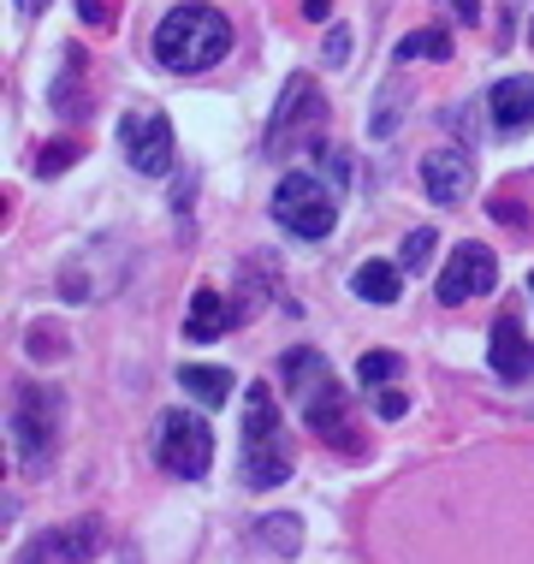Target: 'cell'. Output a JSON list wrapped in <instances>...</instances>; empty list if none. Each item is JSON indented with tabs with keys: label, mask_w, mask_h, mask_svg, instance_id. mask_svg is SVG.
<instances>
[{
	"label": "cell",
	"mask_w": 534,
	"mask_h": 564,
	"mask_svg": "<svg viewBox=\"0 0 534 564\" xmlns=\"http://www.w3.org/2000/svg\"><path fill=\"white\" fill-rule=\"evenodd\" d=\"M528 292H534V273H528Z\"/></svg>",
	"instance_id": "cell-29"
},
{
	"label": "cell",
	"mask_w": 534,
	"mask_h": 564,
	"mask_svg": "<svg viewBox=\"0 0 534 564\" xmlns=\"http://www.w3.org/2000/svg\"><path fill=\"white\" fill-rule=\"evenodd\" d=\"M178 387H185L196 404H226L238 380L226 375V369H208V362H185V369H178Z\"/></svg>",
	"instance_id": "cell-16"
},
{
	"label": "cell",
	"mask_w": 534,
	"mask_h": 564,
	"mask_svg": "<svg viewBox=\"0 0 534 564\" xmlns=\"http://www.w3.org/2000/svg\"><path fill=\"white\" fill-rule=\"evenodd\" d=\"M96 553H101V523H96V517H84V523L42 529V535L19 553V564H84Z\"/></svg>",
	"instance_id": "cell-11"
},
{
	"label": "cell",
	"mask_w": 534,
	"mask_h": 564,
	"mask_svg": "<svg viewBox=\"0 0 534 564\" xmlns=\"http://www.w3.org/2000/svg\"><path fill=\"white\" fill-rule=\"evenodd\" d=\"M149 54L161 59L166 72H208V66H220L226 54H232V24L220 19L214 7H173V12H161L155 19V36H149Z\"/></svg>",
	"instance_id": "cell-2"
},
{
	"label": "cell",
	"mask_w": 534,
	"mask_h": 564,
	"mask_svg": "<svg viewBox=\"0 0 534 564\" xmlns=\"http://www.w3.org/2000/svg\"><path fill=\"white\" fill-rule=\"evenodd\" d=\"M374 410H380L386 422H399L404 410H410V399H404V392H374Z\"/></svg>",
	"instance_id": "cell-23"
},
{
	"label": "cell",
	"mask_w": 534,
	"mask_h": 564,
	"mask_svg": "<svg viewBox=\"0 0 534 564\" xmlns=\"http://www.w3.org/2000/svg\"><path fill=\"white\" fill-rule=\"evenodd\" d=\"M487 362H493L499 380H528V375H534V339L523 333V322H516V315H499V322H493Z\"/></svg>",
	"instance_id": "cell-13"
},
{
	"label": "cell",
	"mask_w": 534,
	"mask_h": 564,
	"mask_svg": "<svg viewBox=\"0 0 534 564\" xmlns=\"http://www.w3.org/2000/svg\"><path fill=\"white\" fill-rule=\"evenodd\" d=\"M280 380H285V392L297 399L303 422H309V434H320L327 446H339V452H357L350 399H345L339 380H333V369H327V357H320V350H285Z\"/></svg>",
	"instance_id": "cell-1"
},
{
	"label": "cell",
	"mask_w": 534,
	"mask_h": 564,
	"mask_svg": "<svg viewBox=\"0 0 534 564\" xmlns=\"http://www.w3.org/2000/svg\"><path fill=\"white\" fill-rule=\"evenodd\" d=\"M238 322V310L226 303L214 285H196V297H190V315H185V339L190 345H208V339H220L226 327Z\"/></svg>",
	"instance_id": "cell-14"
},
{
	"label": "cell",
	"mask_w": 534,
	"mask_h": 564,
	"mask_svg": "<svg viewBox=\"0 0 534 564\" xmlns=\"http://www.w3.org/2000/svg\"><path fill=\"white\" fill-rule=\"evenodd\" d=\"M72 155H78L72 143H48V155H42V173H59V166H66Z\"/></svg>",
	"instance_id": "cell-25"
},
{
	"label": "cell",
	"mask_w": 534,
	"mask_h": 564,
	"mask_svg": "<svg viewBox=\"0 0 534 564\" xmlns=\"http://www.w3.org/2000/svg\"><path fill=\"white\" fill-rule=\"evenodd\" d=\"M42 7H48V0H19V12H42Z\"/></svg>",
	"instance_id": "cell-28"
},
{
	"label": "cell",
	"mask_w": 534,
	"mask_h": 564,
	"mask_svg": "<svg viewBox=\"0 0 534 564\" xmlns=\"http://www.w3.org/2000/svg\"><path fill=\"white\" fill-rule=\"evenodd\" d=\"M273 220L303 243H320L339 226V191L320 185L315 173H285L280 191H273Z\"/></svg>",
	"instance_id": "cell-4"
},
{
	"label": "cell",
	"mask_w": 534,
	"mask_h": 564,
	"mask_svg": "<svg viewBox=\"0 0 534 564\" xmlns=\"http://www.w3.org/2000/svg\"><path fill=\"white\" fill-rule=\"evenodd\" d=\"M320 59H327L333 72L350 66V30H345V24H333V30H327V42H320Z\"/></svg>",
	"instance_id": "cell-21"
},
{
	"label": "cell",
	"mask_w": 534,
	"mask_h": 564,
	"mask_svg": "<svg viewBox=\"0 0 534 564\" xmlns=\"http://www.w3.org/2000/svg\"><path fill=\"white\" fill-rule=\"evenodd\" d=\"M422 191H427V203H439V208L464 203V196L476 191V155H469L464 143L427 149V161H422Z\"/></svg>",
	"instance_id": "cell-9"
},
{
	"label": "cell",
	"mask_w": 534,
	"mask_h": 564,
	"mask_svg": "<svg viewBox=\"0 0 534 564\" xmlns=\"http://www.w3.org/2000/svg\"><path fill=\"white\" fill-rule=\"evenodd\" d=\"M59 434V392L54 387H19V404H12V446H19L24 464H48Z\"/></svg>",
	"instance_id": "cell-7"
},
{
	"label": "cell",
	"mask_w": 534,
	"mask_h": 564,
	"mask_svg": "<svg viewBox=\"0 0 534 564\" xmlns=\"http://www.w3.org/2000/svg\"><path fill=\"white\" fill-rule=\"evenodd\" d=\"M303 12H309V19H327V12H333V0H303Z\"/></svg>",
	"instance_id": "cell-27"
},
{
	"label": "cell",
	"mask_w": 534,
	"mask_h": 564,
	"mask_svg": "<svg viewBox=\"0 0 534 564\" xmlns=\"http://www.w3.org/2000/svg\"><path fill=\"white\" fill-rule=\"evenodd\" d=\"M392 126H399V89H380V108H374V137H386Z\"/></svg>",
	"instance_id": "cell-22"
},
{
	"label": "cell",
	"mask_w": 534,
	"mask_h": 564,
	"mask_svg": "<svg viewBox=\"0 0 534 564\" xmlns=\"http://www.w3.org/2000/svg\"><path fill=\"white\" fill-rule=\"evenodd\" d=\"M155 464L173 481H203L214 464V434L196 410H166L155 422Z\"/></svg>",
	"instance_id": "cell-5"
},
{
	"label": "cell",
	"mask_w": 534,
	"mask_h": 564,
	"mask_svg": "<svg viewBox=\"0 0 534 564\" xmlns=\"http://www.w3.org/2000/svg\"><path fill=\"white\" fill-rule=\"evenodd\" d=\"M84 19L89 24H107V7H101V0H84Z\"/></svg>",
	"instance_id": "cell-26"
},
{
	"label": "cell",
	"mask_w": 534,
	"mask_h": 564,
	"mask_svg": "<svg viewBox=\"0 0 534 564\" xmlns=\"http://www.w3.org/2000/svg\"><path fill=\"white\" fill-rule=\"evenodd\" d=\"M292 476V446L280 434V404L268 387L243 392V481L250 487H280Z\"/></svg>",
	"instance_id": "cell-3"
},
{
	"label": "cell",
	"mask_w": 534,
	"mask_h": 564,
	"mask_svg": "<svg viewBox=\"0 0 534 564\" xmlns=\"http://www.w3.org/2000/svg\"><path fill=\"white\" fill-rule=\"evenodd\" d=\"M434 243H439V232L434 226H416L404 243H399V268H410V273H422L427 262H434Z\"/></svg>",
	"instance_id": "cell-19"
},
{
	"label": "cell",
	"mask_w": 534,
	"mask_h": 564,
	"mask_svg": "<svg viewBox=\"0 0 534 564\" xmlns=\"http://www.w3.org/2000/svg\"><path fill=\"white\" fill-rule=\"evenodd\" d=\"M119 149H126V161H131L143 178L173 173V155H178V143H173V119L155 113V108H131L126 119H119Z\"/></svg>",
	"instance_id": "cell-6"
},
{
	"label": "cell",
	"mask_w": 534,
	"mask_h": 564,
	"mask_svg": "<svg viewBox=\"0 0 534 564\" xmlns=\"http://www.w3.org/2000/svg\"><path fill=\"white\" fill-rule=\"evenodd\" d=\"M350 292H357L362 303H399L404 268L399 262H362L357 273H350Z\"/></svg>",
	"instance_id": "cell-15"
},
{
	"label": "cell",
	"mask_w": 534,
	"mask_h": 564,
	"mask_svg": "<svg viewBox=\"0 0 534 564\" xmlns=\"http://www.w3.org/2000/svg\"><path fill=\"white\" fill-rule=\"evenodd\" d=\"M404 375V362L392 357V350H369V357L357 362V380L362 387H386V380H399Z\"/></svg>",
	"instance_id": "cell-20"
},
{
	"label": "cell",
	"mask_w": 534,
	"mask_h": 564,
	"mask_svg": "<svg viewBox=\"0 0 534 564\" xmlns=\"http://www.w3.org/2000/svg\"><path fill=\"white\" fill-rule=\"evenodd\" d=\"M320 89H315V78H285V89H280V108H273V119H268V155H292V149L303 143V137H315V126H320Z\"/></svg>",
	"instance_id": "cell-8"
},
{
	"label": "cell",
	"mask_w": 534,
	"mask_h": 564,
	"mask_svg": "<svg viewBox=\"0 0 534 564\" xmlns=\"http://www.w3.org/2000/svg\"><path fill=\"white\" fill-rule=\"evenodd\" d=\"M487 113H493V131L499 137H523L534 126V78L516 72V78H499L487 89Z\"/></svg>",
	"instance_id": "cell-12"
},
{
	"label": "cell",
	"mask_w": 534,
	"mask_h": 564,
	"mask_svg": "<svg viewBox=\"0 0 534 564\" xmlns=\"http://www.w3.org/2000/svg\"><path fill=\"white\" fill-rule=\"evenodd\" d=\"M446 12H457V24H481V0H439Z\"/></svg>",
	"instance_id": "cell-24"
},
{
	"label": "cell",
	"mask_w": 534,
	"mask_h": 564,
	"mask_svg": "<svg viewBox=\"0 0 534 564\" xmlns=\"http://www.w3.org/2000/svg\"><path fill=\"white\" fill-rule=\"evenodd\" d=\"M255 541H262V546H273V553H297V546H303V523H297V517H262V523H255Z\"/></svg>",
	"instance_id": "cell-17"
},
{
	"label": "cell",
	"mask_w": 534,
	"mask_h": 564,
	"mask_svg": "<svg viewBox=\"0 0 534 564\" xmlns=\"http://www.w3.org/2000/svg\"><path fill=\"white\" fill-rule=\"evenodd\" d=\"M499 280V256L487 243H457L446 273H439V303H469V297H487Z\"/></svg>",
	"instance_id": "cell-10"
},
{
	"label": "cell",
	"mask_w": 534,
	"mask_h": 564,
	"mask_svg": "<svg viewBox=\"0 0 534 564\" xmlns=\"http://www.w3.org/2000/svg\"><path fill=\"white\" fill-rule=\"evenodd\" d=\"M399 59L410 66V59H451V36L446 30H410V36L399 42Z\"/></svg>",
	"instance_id": "cell-18"
}]
</instances>
